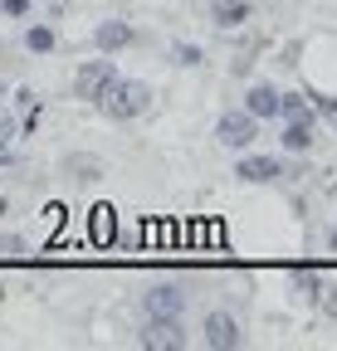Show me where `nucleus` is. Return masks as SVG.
I'll list each match as a JSON object with an SVG mask.
<instances>
[{
    "instance_id": "f257e3e1",
    "label": "nucleus",
    "mask_w": 337,
    "mask_h": 351,
    "mask_svg": "<svg viewBox=\"0 0 337 351\" xmlns=\"http://www.w3.org/2000/svg\"><path fill=\"white\" fill-rule=\"evenodd\" d=\"M98 108L113 117V122H137L147 108H152V88L142 83V78H113V88H108V93L98 98Z\"/></svg>"
},
{
    "instance_id": "f03ea898",
    "label": "nucleus",
    "mask_w": 337,
    "mask_h": 351,
    "mask_svg": "<svg viewBox=\"0 0 337 351\" xmlns=\"http://www.w3.org/2000/svg\"><path fill=\"white\" fill-rule=\"evenodd\" d=\"M113 78H117V64H113V59H89V64L73 73V98L98 103L108 88H113Z\"/></svg>"
},
{
    "instance_id": "7ed1b4c3",
    "label": "nucleus",
    "mask_w": 337,
    "mask_h": 351,
    "mask_svg": "<svg viewBox=\"0 0 337 351\" xmlns=\"http://www.w3.org/2000/svg\"><path fill=\"white\" fill-rule=\"evenodd\" d=\"M200 337H205V346H216V351H235V346H244V327H240L235 313H205Z\"/></svg>"
},
{
    "instance_id": "20e7f679",
    "label": "nucleus",
    "mask_w": 337,
    "mask_h": 351,
    "mask_svg": "<svg viewBox=\"0 0 337 351\" xmlns=\"http://www.w3.org/2000/svg\"><path fill=\"white\" fill-rule=\"evenodd\" d=\"M142 313L147 317H181L186 313V288L181 283H152L142 293Z\"/></svg>"
},
{
    "instance_id": "39448f33",
    "label": "nucleus",
    "mask_w": 337,
    "mask_h": 351,
    "mask_svg": "<svg viewBox=\"0 0 337 351\" xmlns=\"http://www.w3.org/2000/svg\"><path fill=\"white\" fill-rule=\"evenodd\" d=\"M216 137H220V147H230V152H244L249 142L259 137V117H249L244 108H235V112H225V117H220Z\"/></svg>"
},
{
    "instance_id": "423d86ee",
    "label": "nucleus",
    "mask_w": 337,
    "mask_h": 351,
    "mask_svg": "<svg viewBox=\"0 0 337 351\" xmlns=\"http://www.w3.org/2000/svg\"><path fill=\"white\" fill-rule=\"evenodd\" d=\"M137 341H142L147 351H181V346H186L181 317H147V327L137 332Z\"/></svg>"
},
{
    "instance_id": "0eeeda50",
    "label": "nucleus",
    "mask_w": 337,
    "mask_h": 351,
    "mask_svg": "<svg viewBox=\"0 0 337 351\" xmlns=\"http://www.w3.org/2000/svg\"><path fill=\"white\" fill-rule=\"evenodd\" d=\"M235 176H240V181H249V186H269V181H279V176H283V166H279L274 156H240Z\"/></svg>"
},
{
    "instance_id": "6e6552de",
    "label": "nucleus",
    "mask_w": 337,
    "mask_h": 351,
    "mask_svg": "<svg viewBox=\"0 0 337 351\" xmlns=\"http://www.w3.org/2000/svg\"><path fill=\"white\" fill-rule=\"evenodd\" d=\"M93 39H98V49H103V54H117V49H128L137 34H132L128 20H103V25L93 29Z\"/></svg>"
},
{
    "instance_id": "1a4fd4ad",
    "label": "nucleus",
    "mask_w": 337,
    "mask_h": 351,
    "mask_svg": "<svg viewBox=\"0 0 337 351\" xmlns=\"http://www.w3.org/2000/svg\"><path fill=\"white\" fill-rule=\"evenodd\" d=\"M244 112L249 117H279V88L274 83H255V88H249V93H244Z\"/></svg>"
},
{
    "instance_id": "9d476101",
    "label": "nucleus",
    "mask_w": 337,
    "mask_h": 351,
    "mask_svg": "<svg viewBox=\"0 0 337 351\" xmlns=\"http://www.w3.org/2000/svg\"><path fill=\"white\" fill-rule=\"evenodd\" d=\"M249 0H210V20H216L220 29H240V25H249Z\"/></svg>"
},
{
    "instance_id": "9b49d317",
    "label": "nucleus",
    "mask_w": 337,
    "mask_h": 351,
    "mask_svg": "<svg viewBox=\"0 0 337 351\" xmlns=\"http://www.w3.org/2000/svg\"><path fill=\"white\" fill-rule=\"evenodd\" d=\"M279 142H283V152H308L313 147V117H283Z\"/></svg>"
},
{
    "instance_id": "f8f14e48",
    "label": "nucleus",
    "mask_w": 337,
    "mask_h": 351,
    "mask_svg": "<svg viewBox=\"0 0 337 351\" xmlns=\"http://www.w3.org/2000/svg\"><path fill=\"white\" fill-rule=\"evenodd\" d=\"M64 176H69V181H78V186H89V181H98V176H103V161L98 156H64Z\"/></svg>"
},
{
    "instance_id": "ddd939ff",
    "label": "nucleus",
    "mask_w": 337,
    "mask_h": 351,
    "mask_svg": "<svg viewBox=\"0 0 337 351\" xmlns=\"http://www.w3.org/2000/svg\"><path fill=\"white\" fill-rule=\"evenodd\" d=\"M25 49L30 54H54V29L49 25H30L25 29Z\"/></svg>"
},
{
    "instance_id": "4468645a",
    "label": "nucleus",
    "mask_w": 337,
    "mask_h": 351,
    "mask_svg": "<svg viewBox=\"0 0 337 351\" xmlns=\"http://www.w3.org/2000/svg\"><path fill=\"white\" fill-rule=\"evenodd\" d=\"M293 283L303 288V298H313V302H318V293H323V283H327V278H323V274H308V269H299V274H293Z\"/></svg>"
},
{
    "instance_id": "2eb2a0df",
    "label": "nucleus",
    "mask_w": 337,
    "mask_h": 351,
    "mask_svg": "<svg viewBox=\"0 0 337 351\" xmlns=\"http://www.w3.org/2000/svg\"><path fill=\"white\" fill-rule=\"evenodd\" d=\"M308 103H313V112H323L332 127H337V98H327V93H303Z\"/></svg>"
},
{
    "instance_id": "dca6fc26",
    "label": "nucleus",
    "mask_w": 337,
    "mask_h": 351,
    "mask_svg": "<svg viewBox=\"0 0 337 351\" xmlns=\"http://www.w3.org/2000/svg\"><path fill=\"white\" fill-rule=\"evenodd\" d=\"M0 254H5V258H30L25 234H5V239H0Z\"/></svg>"
},
{
    "instance_id": "f3484780",
    "label": "nucleus",
    "mask_w": 337,
    "mask_h": 351,
    "mask_svg": "<svg viewBox=\"0 0 337 351\" xmlns=\"http://www.w3.org/2000/svg\"><path fill=\"white\" fill-rule=\"evenodd\" d=\"M34 10V0H0V15H5V20H25Z\"/></svg>"
},
{
    "instance_id": "a211bd4d",
    "label": "nucleus",
    "mask_w": 337,
    "mask_h": 351,
    "mask_svg": "<svg viewBox=\"0 0 337 351\" xmlns=\"http://www.w3.org/2000/svg\"><path fill=\"white\" fill-rule=\"evenodd\" d=\"M176 64H186V69L205 64V54H200V44H176Z\"/></svg>"
},
{
    "instance_id": "6ab92c4d",
    "label": "nucleus",
    "mask_w": 337,
    "mask_h": 351,
    "mask_svg": "<svg viewBox=\"0 0 337 351\" xmlns=\"http://www.w3.org/2000/svg\"><path fill=\"white\" fill-rule=\"evenodd\" d=\"M5 210H10V205H5V200H0V215H5Z\"/></svg>"
},
{
    "instance_id": "aec40b11",
    "label": "nucleus",
    "mask_w": 337,
    "mask_h": 351,
    "mask_svg": "<svg viewBox=\"0 0 337 351\" xmlns=\"http://www.w3.org/2000/svg\"><path fill=\"white\" fill-rule=\"evenodd\" d=\"M332 249H337V230H332Z\"/></svg>"
},
{
    "instance_id": "412c9836",
    "label": "nucleus",
    "mask_w": 337,
    "mask_h": 351,
    "mask_svg": "<svg viewBox=\"0 0 337 351\" xmlns=\"http://www.w3.org/2000/svg\"><path fill=\"white\" fill-rule=\"evenodd\" d=\"M0 298H5V283H0Z\"/></svg>"
}]
</instances>
